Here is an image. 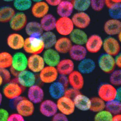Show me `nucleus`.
Returning <instances> with one entry per match:
<instances>
[{"label": "nucleus", "instance_id": "f257e3e1", "mask_svg": "<svg viewBox=\"0 0 121 121\" xmlns=\"http://www.w3.org/2000/svg\"><path fill=\"white\" fill-rule=\"evenodd\" d=\"M23 48L27 53L39 54L43 52L45 46L41 36H29L25 39Z\"/></svg>", "mask_w": 121, "mask_h": 121}, {"label": "nucleus", "instance_id": "f03ea898", "mask_svg": "<svg viewBox=\"0 0 121 121\" xmlns=\"http://www.w3.org/2000/svg\"><path fill=\"white\" fill-rule=\"evenodd\" d=\"M74 26L70 17H60L56 20L55 29L60 35L69 36L74 29Z\"/></svg>", "mask_w": 121, "mask_h": 121}, {"label": "nucleus", "instance_id": "7ed1b4c3", "mask_svg": "<svg viewBox=\"0 0 121 121\" xmlns=\"http://www.w3.org/2000/svg\"><path fill=\"white\" fill-rule=\"evenodd\" d=\"M100 68L105 73H111L114 70L115 65V59L112 56L105 53L101 54L98 59Z\"/></svg>", "mask_w": 121, "mask_h": 121}, {"label": "nucleus", "instance_id": "20e7f679", "mask_svg": "<svg viewBox=\"0 0 121 121\" xmlns=\"http://www.w3.org/2000/svg\"><path fill=\"white\" fill-rule=\"evenodd\" d=\"M27 17L23 12L15 13L9 23L10 29L15 31H19L25 29L27 24Z\"/></svg>", "mask_w": 121, "mask_h": 121}, {"label": "nucleus", "instance_id": "39448f33", "mask_svg": "<svg viewBox=\"0 0 121 121\" xmlns=\"http://www.w3.org/2000/svg\"><path fill=\"white\" fill-rule=\"evenodd\" d=\"M117 89L114 86L109 83H104L101 85L98 90L99 97L107 102L115 99Z\"/></svg>", "mask_w": 121, "mask_h": 121}, {"label": "nucleus", "instance_id": "423d86ee", "mask_svg": "<svg viewBox=\"0 0 121 121\" xmlns=\"http://www.w3.org/2000/svg\"><path fill=\"white\" fill-rule=\"evenodd\" d=\"M56 105L58 109L66 115H71L75 111L73 100L65 95L58 99Z\"/></svg>", "mask_w": 121, "mask_h": 121}, {"label": "nucleus", "instance_id": "0eeeda50", "mask_svg": "<svg viewBox=\"0 0 121 121\" xmlns=\"http://www.w3.org/2000/svg\"><path fill=\"white\" fill-rule=\"evenodd\" d=\"M103 48L105 53L114 56L119 53L120 46L119 41L112 36H110L103 41Z\"/></svg>", "mask_w": 121, "mask_h": 121}, {"label": "nucleus", "instance_id": "6e6552de", "mask_svg": "<svg viewBox=\"0 0 121 121\" xmlns=\"http://www.w3.org/2000/svg\"><path fill=\"white\" fill-rule=\"evenodd\" d=\"M28 65V58L24 53L18 52L12 57V66L13 69L20 72L26 69Z\"/></svg>", "mask_w": 121, "mask_h": 121}, {"label": "nucleus", "instance_id": "1a4fd4ad", "mask_svg": "<svg viewBox=\"0 0 121 121\" xmlns=\"http://www.w3.org/2000/svg\"><path fill=\"white\" fill-rule=\"evenodd\" d=\"M103 41L102 37L98 35H92L88 37L85 44L87 51L93 54L99 52L102 47Z\"/></svg>", "mask_w": 121, "mask_h": 121}, {"label": "nucleus", "instance_id": "9d476101", "mask_svg": "<svg viewBox=\"0 0 121 121\" xmlns=\"http://www.w3.org/2000/svg\"><path fill=\"white\" fill-rule=\"evenodd\" d=\"M71 19L74 26L81 29L87 28L91 22L90 17L85 12H78L73 15Z\"/></svg>", "mask_w": 121, "mask_h": 121}, {"label": "nucleus", "instance_id": "9b49d317", "mask_svg": "<svg viewBox=\"0 0 121 121\" xmlns=\"http://www.w3.org/2000/svg\"><path fill=\"white\" fill-rule=\"evenodd\" d=\"M16 108L17 112L24 117L31 116L35 111L34 103L26 99L20 100L17 104Z\"/></svg>", "mask_w": 121, "mask_h": 121}, {"label": "nucleus", "instance_id": "f8f14e48", "mask_svg": "<svg viewBox=\"0 0 121 121\" xmlns=\"http://www.w3.org/2000/svg\"><path fill=\"white\" fill-rule=\"evenodd\" d=\"M58 74L56 68L48 66L44 67L40 71L39 78L44 83H52L56 80Z\"/></svg>", "mask_w": 121, "mask_h": 121}, {"label": "nucleus", "instance_id": "ddd939ff", "mask_svg": "<svg viewBox=\"0 0 121 121\" xmlns=\"http://www.w3.org/2000/svg\"><path fill=\"white\" fill-rule=\"evenodd\" d=\"M45 64L43 57L39 54H32L28 58L27 67L34 73L40 72L44 68Z\"/></svg>", "mask_w": 121, "mask_h": 121}, {"label": "nucleus", "instance_id": "4468645a", "mask_svg": "<svg viewBox=\"0 0 121 121\" xmlns=\"http://www.w3.org/2000/svg\"><path fill=\"white\" fill-rule=\"evenodd\" d=\"M17 79L20 85L25 87H29L35 85L36 80L34 73L26 70L19 72Z\"/></svg>", "mask_w": 121, "mask_h": 121}, {"label": "nucleus", "instance_id": "2eb2a0df", "mask_svg": "<svg viewBox=\"0 0 121 121\" xmlns=\"http://www.w3.org/2000/svg\"><path fill=\"white\" fill-rule=\"evenodd\" d=\"M103 29L105 34L110 36L117 35L121 32V21L111 18L105 22Z\"/></svg>", "mask_w": 121, "mask_h": 121}, {"label": "nucleus", "instance_id": "dca6fc26", "mask_svg": "<svg viewBox=\"0 0 121 121\" xmlns=\"http://www.w3.org/2000/svg\"><path fill=\"white\" fill-rule=\"evenodd\" d=\"M22 92L21 86L16 83H8L3 89L4 95L9 99H13L18 98L22 95Z\"/></svg>", "mask_w": 121, "mask_h": 121}, {"label": "nucleus", "instance_id": "f3484780", "mask_svg": "<svg viewBox=\"0 0 121 121\" xmlns=\"http://www.w3.org/2000/svg\"><path fill=\"white\" fill-rule=\"evenodd\" d=\"M31 9L32 14L34 17L41 19L48 13L49 6L45 1H42L35 3Z\"/></svg>", "mask_w": 121, "mask_h": 121}, {"label": "nucleus", "instance_id": "a211bd4d", "mask_svg": "<svg viewBox=\"0 0 121 121\" xmlns=\"http://www.w3.org/2000/svg\"><path fill=\"white\" fill-rule=\"evenodd\" d=\"M25 39L20 34L14 33L10 34L7 38V42L9 47L15 50L23 48Z\"/></svg>", "mask_w": 121, "mask_h": 121}, {"label": "nucleus", "instance_id": "6ab92c4d", "mask_svg": "<svg viewBox=\"0 0 121 121\" xmlns=\"http://www.w3.org/2000/svg\"><path fill=\"white\" fill-rule=\"evenodd\" d=\"M27 96L29 99L34 104H38L43 101L44 92L40 86L34 85L29 87L27 92Z\"/></svg>", "mask_w": 121, "mask_h": 121}, {"label": "nucleus", "instance_id": "aec40b11", "mask_svg": "<svg viewBox=\"0 0 121 121\" xmlns=\"http://www.w3.org/2000/svg\"><path fill=\"white\" fill-rule=\"evenodd\" d=\"M58 110L56 104L51 100H46L41 102L39 111L44 116L47 117H52Z\"/></svg>", "mask_w": 121, "mask_h": 121}, {"label": "nucleus", "instance_id": "412c9836", "mask_svg": "<svg viewBox=\"0 0 121 121\" xmlns=\"http://www.w3.org/2000/svg\"><path fill=\"white\" fill-rule=\"evenodd\" d=\"M43 58L45 63L48 66L54 67L56 66L60 60L59 53L52 48L47 49L44 52Z\"/></svg>", "mask_w": 121, "mask_h": 121}, {"label": "nucleus", "instance_id": "4be33fe9", "mask_svg": "<svg viewBox=\"0 0 121 121\" xmlns=\"http://www.w3.org/2000/svg\"><path fill=\"white\" fill-rule=\"evenodd\" d=\"M56 7V12L60 17H70L74 10L73 3L66 0H62Z\"/></svg>", "mask_w": 121, "mask_h": 121}, {"label": "nucleus", "instance_id": "5701e85b", "mask_svg": "<svg viewBox=\"0 0 121 121\" xmlns=\"http://www.w3.org/2000/svg\"><path fill=\"white\" fill-rule=\"evenodd\" d=\"M69 39L75 44L83 45L85 44L88 37L83 29H74L70 34Z\"/></svg>", "mask_w": 121, "mask_h": 121}, {"label": "nucleus", "instance_id": "b1692460", "mask_svg": "<svg viewBox=\"0 0 121 121\" xmlns=\"http://www.w3.org/2000/svg\"><path fill=\"white\" fill-rule=\"evenodd\" d=\"M68 79L69 83L73 88L80 90L83 87L84 78L79 71H73L69 75Z\"/></svg>", "mask_w": 121, "mask_h": 121}, {"label": "nucleus", "instance_id": "393cba45", "mask_svg": "<svg viewBox=\"0 0 121 121\" xmlns=\"http://www.w3.org/2000/svg\"><path fill=\"white\" fill-rule=\"evenodd\" d=\"M87 51L83 45L74 44L72 45L69 51V55L73 60L81 61L86 57Z\"/></svg>", "mask_w": 121, "mask_h": 121}, {"label": "nucleus", "instance_id": "a878e982", "mask_svg": "<svg viewBox=\"0 0 121 121\" xmlns=\"http://www.w3.org/2000/svg\"><path fill=\"white\" fill-rule=\"evenodd\" d=\"M58 73L60 75H67L74 70V63L70 59H64L60 60L56 65Z\"/></svg>", "mask_w": 121, "mask_h": 121}, {"label": "nucleus", "instance_id": "bb28decb", "mask_svg": "<svg viewBox=\"0 0 121 121\" xmlns=\"http://www.w3.org/2000/svg\"><path fill=\"white\" fill-rule=\"evenodd\" d=\"M72 45L70 39L64 36L57 39L54 47L55 50L59 53L66 54L69 52Z\"/></svg>", "mask_w": 121, "mask_h": 121}, {"label": "nucleus", "instance_id": "cd10ccee", "mask_svg": "<svg viewBox=\"0 0 121 121\" xmlns=\"http://www.w3.org/2000/svg\"><path fill=\"white\" fill-rule=\"evenodd\" d=\"M75 107L78 109L86 111L90 108L91 99L85 95L80 94L78 95L73 100Z\"/></svg>", "mask_w": 121, "mask_h": 121}, {"label": "nucleus", "instance_id": "c85d7f7f", "mask_svg": "<svg viewBox=\"0 0 121 121\" xmlns=\"http://www.w3.org/2000/svg\"><path fill=\"white\" fill-rule=\"evenodd\" d=\"M25 29L29 36L41 37L44 32L40 23L34 21L27 22Z\"/></svg>", "mask_w": 121, "mask_h": 121}, {"label": "nucleus", "instance_id": "c756f323", "mask_svg": "<svg viewBox=\"0 0 121 121\" xmlns=\"http://www.w3.org/2000/svg\"><path fill=\"white\" fill-rule=\"evenodd\" d=\"M56 20L53 15L48 13L41 19L39 23L43 31H52L55 29Z\"/></svg>", "mask_w": 121, "mask_h": 121}, {"label": "nucleus", "instance_id": "7c9ffc66", "mask_svg": "<svg viewBox=\"0 0 121 121\" xmlns=\"http://www.w3.org/2000/svg\"><path fill=\"white\" fill-rule=\"evenodd\" d=\"M95 67V63L93 60L89 58H85L80 61L78 66V69L82 74H87L93 72Z\"/></svg>", "mask_w": 121, "mask_h": 121}, {"label": "nucleus", "instance_id": "2f4dec72", "mask_svg": "<svg viewBox=\"0 0 121 121\" xmlns=\"http://www.w3.org/2000/svg\"><path fill=\"white\" fill-rule=\"evenodd\" d=\"M65 87L60 82H54L49 86V92L52 97L58 99L64 95Z\"/></svg>", "mask_w": 121, "mask_h": 121}, {"label": "nucleus", "instance_id": "473e14b6", "mask_svg": "<svg viewBox=\"0 0 121 121\" xmlns=\"http://www.w3.org/2000/svg\"><path fill=\"white\" fill-rule=\"evenodd\" d=\"M15 13V9L10 6L0 8V22L3 24L9 23Z\"/></svg>", "mask_w": 121, "mask_h": 121}, {"label": "nucleus", "instance_id": "72a5a7b5", "mask_svg": "<svg viewBox=\"0 0 121 121\" xmlns=\"http://www.w3.org/2000/svg\"><path fill=\"white\" fill-rule=\"evenodd\" d=\"M41 37L46 49L54 46L57 39L56 35L52 31L43 32Z\"/></svg>", "mask_w": 121, "mask_h": 121}, {"label": "nucleus", "instance_id": "f704fd0d", "mask_svg": "<svg viewBox=\"0 0 121 121\" xmlns=\"http://www.w3.org/2000/svg\"><path fill=\"white\" fill-rule=\"evenodd\" d=\"M13 3L14 9L19 12L29 10L32 5L31 0H14Z\"/></svg>", "mask_w": 121, "mask_h": 121}, {"label": "nucleus", "instance_id": "c9c22d12", "mask_svg": "<svg viewBox=\"0 0 121 121\" xmlns=\"http://www.w3.org/2000/svg\"><path fill=\"white\" fill-rule=\"evenodd\" d=\"M90 108L92 112H97L105 109V103L104 101L98 97H95L91 99Z\"/></svg>", "mask_w": 121, "mask_h": 121}, {"label": "nucleus", "instance_id": "e433bc0d", "mask_svg": "<svg viewBox=\"0 0 121 121\" xmlns=\"http://www.w3.org/2000/svg\"><path fill=\"white\" fill-rule=\"evenodd\" d=\"M105 108L112 114H120L121 112V103L120 101L114 99L107 102Z\"/></svg>", "mask_w": 121, "mask_h": 121}, {"label": "nucleus", "instance_id": "4c0bfd02", "mask_svg": "<svg viewBox=\"0 0 121 121\" xmlns=\"http://www.w3.org/2000/svg\"><path fill=\"white\" fill-rule=\"evenodd\" d=\"M13 56L9 52L0 53V68L7 69L11 67Z\"/></svg>", "mask_w": 121, "mask_h": 121}, {"label": "nucleus", "instance_id": "58836bf2", "mask_svg": "<svg viewBox=\"0 0 121 121\" xmlns=\"http://www.w3.org/2000/svg\"><path fill=\"white\" fill-rule=\"evenodd\" d=\"M74 9L78 12H85L90 7V0H73Z\"/></svg>", "mask_w": 121, "mask_h": 121}, {"label": "nucleus", "instance_id": "ea45409f", "mask_svg": "<svg viewBox=\"0 0 121 121\" xmlns=\"http://www.w3.org/2000/svg\"><path fill=\"white\" fill-rule=\"evenodd\" d=\"M108 14L111 19L120 20L121 18V3H115L108 8Z\"/></svg>", "mask_w": 121, "mask_h": 121}, {"label": "nucleus", "instance_id": "a19ab883", "mask_svg": "<svg viewBox=\"0 0 121 121\" xmlns=\"http://www.w3.org/2000/svg\"><path fill=\"white\" fill-rule=\"evenodd\" d=\"M112 114L107 110H103L97 112L94 117L95 121H112Z\"/></svg>", "mask_w": 121, "mask_h": 121}, {"label": "nucleus", "instance_id": "79ce46f5", "mask_svg": "<svg viewBox=\"0 0 121 121\" xmlns=\"http://www.w3.org/2000/svg\"><path fill=\"white\" fill-rule=\"evenodd\" d=\"M109 80L112 85L114 86H119L121 85V70H117L113 71L111 73Z\"/></svg>", "mask_w": 121, "mask_h": 121}, {"label": "nucleus", "instance_id": "37998d69", "mask_svg": "<svg viewBox=\"0 0 121 121\" xmlns=\"http://www.w3.org/2000/svg\"><path fill=\"white\" fill-rule=\"evenodd\" d=\"M105 6V0H90V7L95 12L102 11Z\"/></svg>", "mask_w": 121, "mask_h": 121}, {"label": "nucleus", "instance_id": "c03bdc74", "mask_svg": "<svg viewBox=\"0 0 121 121\" xmlns=\"http://www.w3.org/2000/svg\"><path fill=\"white\" fill-rule=\"evenodd\" d=\"M80 93H81L80 92L79 90L72 88L66 90L64 93V95L73 100L74 98Z\"/></svg>", "mask_w": 121, "mask_h": 121}, {"label": "nucleus", "instance_id": "a18cd8bd", "mask_svg": "<svg viewBox=\"0 0 121 121\" xmlns=\"http://www.w3.org/2000/svg\"><path fill=\"white\" fill-rule=\"evenodd\" d=\"M0 75L5 82H8L11 78L10 73L7 69L0 68Z\"/></svg>", "mask_w": 121, "mask_h": 121}, {"label": "nucleus", "instance_id": "49530a36", "mask_svg": "<svg viewBox=\"0 0 121 121\" xmlns=\"http://www.w3.org/2000/svg\"><path fill=\"white\" fill-rule=\"evenodd\" d=\"M7 121H25V119L24 117L17 112V113H13L9 115Z\"/></svg>", "mask_w": 121, "mask_h": 121}, {"label": "nucleus", "instance_id": "de8ad7c7", "mask_svg": "<svg viewBox=\"0 0 121 121\" xmlns=\"http://www.w3.org/2000/svg\"><path fill=\"white\" fill-rule=\"evenodd\" d=\"M53 117L52 120L54 121H67L68 120L66 115L61 112L56 113Z\"/></svg>", "mask_w": 121, "mask_h": 121}, {"label": "nucleus", "instance_id": "09e8293b", "mask_svg": "<svg viewBox=\"0 0 121 121\" xmlns=\"http://www.w3.org/2000/svg\"><path fill=\"white\" fill-rule=\"evenodd\" d=\"M9 115V112L7 110L0 108V121H7Z\"/></svg>", "mask_w": 121, "mask_h": 121}, {"label": "nucleus", "instance_id": "8fccbe9b", "mask_svg": "<svg viewBox=\"0 0 121 121\" xmlns=\"http://www.w3.org/2000/svg\"><path fill=\"white\" fill-rule=\"evenodd\" d=\"M59 82H60L64 85L65 88L68 85V79L66 76L60 75L59 77Z\"/></svg>", "mask_w": 121, "mask_h": 121}, {"label": "nucleus", "instance_id": "3c124183", "mask_svg": "<svg viewBox=\"0 0 121 121\" xmlns=\"http://www.w3.org/2000/svg\"><path fill=\"white\" fill-rule=\"evenodd\" d=\"M62 0H45V2L49 5L56 7L57 6Z\"/></svg>", "mask_w": 121, "mask_h": 121}, {"label": "nucleus", "instance_id": "603ef678", "mask_svg": "<svg viewBox=\"0 0 121 121\" xmlns=\"http://www.w3.org/2000/svg\"><path fill=\"white\" fill-rule=\"evenodd\" d=\"M114 59L116 66L120 68L121 67V55L120 53L116 56V58Z\"/></svg>", "mask_w": 121, "mask_h": 121}, {"label": "nucleus", "instance_id": "864d4df0", "mask_svg": "<svg viewBox=\"0 0 121 121\" xmlns=\"http://www.w3.org/2000/svg\"><path fill=\"white\" fill-rule=\"evenodd\" d=\"M115 99L120 101L121 100V88H120V87L117 89V93H116Z\"/></svg>", "mask_w": 121, "mask_h": 121}, {"label": "nucleus", "instance_id": "5fc2aeb1", "mask_svg": "<svg viewBox=\"0 0 121 121\" xmlns=\"http://www.w3.org/2000/svg\"><path fill=\"white\" fill-rule=\"evenodd\" d=\"M121 120V115L120 114H117L112 116V121H120Z\"/></svg>", "mask_w": 121, "mask_h": 121}, {"label": "nucleus", "instance_id": "6e6d98bb", "mask_svg": "<svg viewBox=\"0 0 121 121\" xmlns=\"http://www.w3.org/2000/svg\"><path fill=\"white\" fill-rule=\"evenodd\" d=\"M3 100V95L2 93L0 92V105L2 104Z\"/></svg>", "mask_w": 121, "mask_h": 121}, {"label": "nucleus", "instance_id": "4d7b16f0", "mask_svg": "<svg viewBox=\"0 0 121 121\" xmlns=\"http://www.w3.org/2000/svg\"><path fill=\"white\" fill-rule=\"evenodd\" d=\"M114 3H121V0H111Z\"/></svg>", "mask_w": 121, "mask_h": 121}, {"label": "nucleus", "instance_id": "13d9d810", "mask_svg": "<svg viewBox=\"0 0 121 121\" xmlns=\"http://www.w3.org/2000/svg\"><path fill=\"white\" fill-rule=\"evenodd\" d=\"M3 81H3V78L2 76L0 75V86H1L3 83Z\"/></svg>", "mask_w": 121, "mask_h": 121}, {"label": "nucleus", "instance_id": "bf43d9fd", "mask_svg": "<svg viewBox=\"0 0 121 121\" xmlns=\"http://www.w3.org/2000/svg\"><path fill=\"white\" fill-rule=\"evenodd\" d=\"M3 2H13L14 0H2Z\"/></svg>", "mask_w": 121, "mask_h": 121}, {"label": "nucleus", "instance_id": "052dcab7", "mask_svg": "<svg viewBox=\"0 0 121 121\" xmlns=\"http://www.w3.org/2000/svg\"><path fill=\"white\" fill-rule=\"evenodd\" d=\"M117 35L118 36V41L120 42V41H121V32L118 34Z\"/></svg>", "mask_w": 121, "mask_h": 121}, {"label": "nucleus", "instance_id": "680f3d73", "mask_svg": "<svg viewBox=\"0 0 121 121\" xmlns=\"http://www.w3.org/2000/svg\"><path fill=\"white\" fill-rule=\"evenodd\" d=\"M32 2L36 3L37 2H41V1H43V0H31Z\"/></svg>", "mask_w": 121, "mask_h": 121}, {"label": "nucleus", "instance_id": "e2e57ef3", "mask_svg": "<svg viewBox=\"0 0 121 121\" xmlns=\"http://www.w3.org/2000/svg\"><path fill=\"white\" fill-rule=\"evenodd\" d=\"M68 0V1H73V0Z\"/></svg>", "mask_w": 121, "mask_h": 121}]
</instances>
